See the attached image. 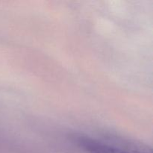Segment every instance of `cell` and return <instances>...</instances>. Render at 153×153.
<instances>
[{"mask_svg": "<svg viewBox=\"0 0 153 153\" xmlns=\"http://www.w3.org/2000/svg\"><path fill=\"white\" fill-rule=\"evenodd\" d=\"M77 140L88 153H152L146 146L130 142L105 141L88 137H79Z\"/></svg>", "mask_w": 153, "mask_h": 153, "instance_id": "obj_1", "label": "cell"}]
</instances>
